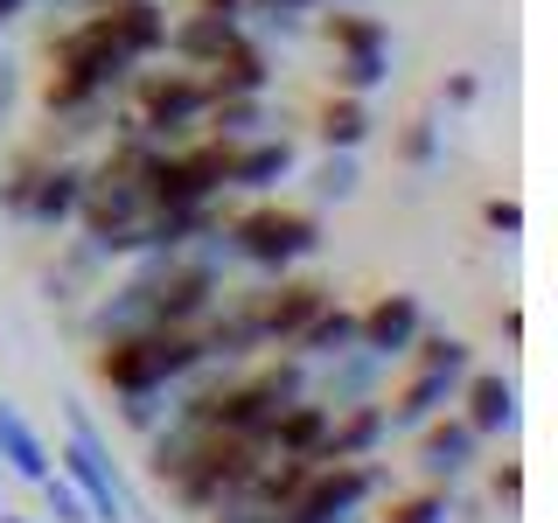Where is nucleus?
<instances>
[{"mask_svg":"<svg viewBox=\"0 0 558 523\" xmlns=\"http://www.w3.org/2000/svg\"><path fill=\"white\" fill-rule=\"evenodd\" d=\"M140 217H147V188L126 154H105L98 168H84V196H77V223L84 244L98 258H133L140 252Z\"/></svg>","mask_w":558,"mask_h":523,"instance_id":"1","label":"nucleus"},{"mask_svg":"<svg viewBox=\"0 0 558 523\" xmlns=\"http://www.w3.org/2000/svg\"><path fill=\"white\" fill-rule=\"evenodd\" d=\"M405 356H412V377L398 384L391 405H384L391 433H418L426 418H440L453 398H461V377H468V342L461 336H426V328H418V342Z\"/></svg>","mask_w":558,"mask_h":523,"instance_id":"2","label":"nucleus"},{"mask_svg":"<svg viewBox=\"0 0 558 523\" xmlns=\"http://www.w3.org/2000/svg\"><path fill=\"white\" fill-rule=\"evenodd\" d=\"M223 238H231V252L244 258V266L287 272V266H301V258L322 252V217H314V209H287V203L258 196L244 217L223 223Z\"/></svg>","mask_w":558,"mask_h":523,"instance_id":"3","label":"nucleus"},{"mask_svg":"<svg viewBox=\"0 0 558 523\" xmlns=\"http://www.w3.org/2000/svg\"><path fill=\"white\" fill-rule=\"evenodd\" d=\"M133 119L126 126L133 133H147V139H196L203 133V112H209V84H203V70H147L140 77L133 70Z\"/></svg>","mask_w":558,"mask_h":523,"instance_id":"4","label":"nucleus"},{"mask_svg":"<svg viewBox=\"0 0 558 523\" xmlns=\"http://www.w3.org/2000/svg\"><path fill=\"white\" fill-rule=\"evenodd\" d=\"M57 461H63V482L92 502V523H126L133 516L126 482H119V467H112V447H105V433L92 426L84 405H70V447L57 453Z\"/></svg>","mask_w":558,"mask_h":523,"instance_id":"5","label":"nucleus"},{"mask_svg":"<svg viewBox=\"0 0 558 523\" xmlns=\"http://www.w3.org/2000/svg\"><path fill=\"white\" fill-rule=\"evenodd\" d=\"M328 49H336V92H356V98H371L384 77H391V28L377 22V14H356V8H328Z\"/></svg>","mask_w":558,"mask_h":523,"instance_id":"6","label":"nucleus"},{"mask_svg":"<svg viewBox=\"0 0 558 523\" xmlns=\"http://www.w3.org/2000/svg\"><path fill=\"white\" fill-rule=\"evenodd\" d=\"M77 196H84V161L43 154L35 174H28V196H22V223H35V231H63V223H77Z\"/></svg>","mask_w":558,"mask_h":523,"instance_id":"7","label":"nucleus"},{"mask_svg":"<svg viewBox=\"0 0 558 523\" xmlns=\"http://www.w3.org/2000/svg\"><path fill=\"white\" fill-rule=\"evenodd\" d=\"M475 453H482V433L468 426V418H426V426H418V482H433V488H453L468 475V467H475Z\"/></svg>","mask_w":558,"mask_h":523,"instance_id":"8","label":"nucleus"},{"mask_svg":"<svg viewBox=\"0 0 558 523\" xmlns=\"http://www.w3.org/2000/svg\"><path fill=\"white\" fill-rule=\"evenodd\" d=\"M244 301H252L258 342H266V349H287V342L314 321V307L328 301V287H314V279H279L272 293H244Z\"/></svg>","mask_w":558,"mask_h":523,"instance_id":"9","label":"nucleus"},{"mask_svg":"<svg viewBox=\"0 0 558 523\" xmlns=\"http://www.w3.org/2000/svg\"><path fill=\"white\" fill-rule=\"evenodd\" d=\"M418 328H426V307H418V293H384L356 314V349H371V356L398 363L405 349L418 342Z\"/></svg>","mask_w":558,"mask_h":523,"instance_id":"10","label":"nucleus"},{"mask_svg":"<svg viewBox=\"0 0 558 523\" xmlns=\"http://www.w3.org/2000/svg\"><path fill=\"white\" fill-rule=\"evenodd\" d=\"M384 440H391L384 398H356V405L328 412V433H322V453H314V461H371Z\"/></svg>","mask_w":558,"mask_h":523,"instance_id":"11","label":"nucleus"},{"mask_svg":"<svg viewBox=\"0 0 558 523\" xmlns=\"http://www.w3.org/2000/svg\"><path fill=\"white\" fill-rule=\"evenodd\" d=\"M293 174V139H272V133H252V139H231V161H223V188L238 196H272L279 182Z\"/></svg>","mask_w":558,"mask_h":523,"instance_id":"12","label":"nucleus"},{"mask_svg":"<svg viewBox=\"0 0 558 523\" xmlns=\"http://www.w3.org/2000/svg\"><path fill=\"white\" fill-rule=\"evenodd\" d=\"M244 28L238 14H209V8H196V14H182V22H168V57H182L189 70H209L223 57L231 42H244Z\"/></svg>","mask_w":558,"mask_h":523,"instance_id":"13","label":"nucleus"},{"mask_svg":"<svg viewBox=\"0 0 558 523\" xmlns=\"http://www.w3.org/2000/svg\"><path fill=\"white\" fill-rule=\"evenodd\" d=\"M453 405H468L461 418L482 433V440H496V433H510V426H517V384L502 377V370H468Z\"/></svg>","mask_w":558,"mask_h":523,"instance_id":"14","label":"nucleus"},{"mask_svg":"<svg viewBox=\"0 0 558 523\" xmlns=\"http://www.w3.org/2000/svg\"><path fill=\"white\" fill-rule=\"evenodd\" d=\"M203 84H209V98H266L272 92V57L244 35V42H231L217 63L203 70Z\"/></svg>","mask_w":558,"mask_h":523,"instance_id":"15","label":"nucleus"},{"mask_svg":"<svg viewBox=\"0 0 558 523\" xmlns=\"http://www.w3.org/2000/svg\"><path fill=\"white\" fill-rule=\"evenodd\" d=\"M328 412H336V405H322V398H293V405L272 418L266 453H293V461H314V453H322V433H328Z\"/></svg>","mask_w":558,"mask_h":523,"instance_id":"16","label":"nucleus"},{"mask_svg":"<svg viewBox=\"0 0 558 523\" xmlns=\"http://www.w3.org/2000/svg\"><path fill=\"white\" fill-rule=\"evenodd\" d=\"M287 349H293V356H307V363H328V356H342V349H356V307H342L336 293H328V301L314 307V321Z\"/></svg>","mask_w":558,"mask_h":523,"instance_id":"17","label":"nucleus"},{"mask_svg":"<svg viewBox=\"0 0 558 523\" xmlns=\"http://www.w3.org/2000/svg\"><path fill=\"white\" fill-rule=\"evenodd\" d=\"M0 467L8 475H22V482H43V475H57L49 467V447H43V433L28 426L14 405H0Z\"/></svg>","mask_w":558,"mask_h":523,"instance_id":"18","label":"nucleus"},{"mask_svg":"<svg viewBox=\"0 0 558 523\" xmlns=\"http://www.w3.org/2000/svg\"><path fill=\"white\" fill-rule=\"evenodd\" d=\"M314 133H322V147H342V154H356L363 139L377 133V119H371V105H363L356 92H336L314 112Z\"/></svg>","mask_w":558,"mask_h":523,"instance_id":"19","label":"nucleus"},{"mask_svg":"<svg viewBox=\"0 0 558 523\" xmlns=\"http://www.w3.org/2000/svg\"><path fill=\"white\" fill-rule=\"evenodd\" d=\"M336 370H328V398L322 405H356V398H377V377L391 370L384 356H371V349H342V356H328Z\"/></svg>","mask_w":558,"mask_h":523,"instance_id":"20","label":"nucleus"},{"mask_svg":"<svg viewBox=\"0 0 558 523\" xmlns=\"http://www.w3.org/2000/svg\"><path fill=\"white\" fill-rule=\"evenodd\" d=\"M356 182H363L356 154L328 147V154H322V168H314V203H349V196H356Z\"/></svg>","mask_w":558,"mask_h":523,"instance_id":"21","label":"nucleus"},{"mask_svg":"<svg viewBox=\"0 0 558 523\" xmlns=\"http://www.w3.org/2000/svg\"><path fill=\"white\" fill-rule=\"evenodd\" d=\"M447 516H453L447 488H433V482H426V488H412V496H398L377 523H447Z\"/></svg>","mask_w":558,"mask_h":523,"instance_id":"22","label":"nucleus"},{"mask_svg":"<svg viewBox=\"0 0 558 523\" xmlns=\"http://www.w3.org/2000/svg\"><path fill=\"white\" fill-rule=\"evenodd\" d=\"M168 412H174V398H168V391H126V398H119V418H126L140 440H147V433L161 426Z\"/></svg>","mask_w":558,"mask_h":523,"instance_id":"23","label":"nucleus"},{"mask_svg":"<svg viewBox=\"0 0 558 523\" xmlns=\"http://www.w3.org/2000/svg\"><path fill=\"white\" fill-rule=\"evenodd\" d=\"M35 488H43V502H49V516H57V523H92V502H84L63 475H43Z\"/></svg>","mask_w":558,"mask_h":523,"instance_id":"24","label":"nucleus"},{"mask_svg":"<svg viewBox=\"0 0 558 523\" xmlns=\"http://www.w3.org/2000/svg\"><path fill=\"white\" fill-rule=\"evenodd\" d=\"M433 154H440V126H433V119H412V126L398 133V161H405V168H426Z\"/></svg>","mask_w":558,"mask_h":523,"instance_id":"25","label":"nucleus"},{"mask_svg":"<svg viewBox=\"0 0 558 523\" xmlns=\"http://www.w3.org/2000/svg\"><path fill=\"white\" fill-rule=\"evenodd\" d=\"M482 217H488V231H502V238H517V231H523V203H510V196H488V203H482Z\"/></svg>","mask_w":558,"mask_h":523,"instance_id":"26","label":"nucleus"},{"mask_svg":"<svg viewBox=\"0 0 558 523\" xmlns=\"http://www.w3.org/2000/svg\"><path fill=\"white\" fill-rule=\"evenodd\" d=\"M14 105H22V70H14L8 57H0V133L14 126Z\"/></svg>","mask_w":558,"mask_h":523,"instance_id":"27","label":"nucleus"},{"mask_svg":"<svg viewBox=\"0 0 558 523\" xmlns=\"http://www.w3.org/2000/svg\"><path fill=\"white\" fill-rule=\"evenodd\" d=\"M209 516H217V523H272V510H258L252 496H231V502H217Z\"/></svg>","mask_w":558,"mask_h":523,"instance_id":"28","label":"nucleus"},{"mask_svg":"<svg viewBox=\"0 0 558 523\" xmlns=\"http://www.w3.org/2000/svg\"><path fill=\"white\" fill-rule=\"evenodd\" d=\"M496 502H502V510L523 502V467H496Z\"/></svg>","mask_w":558,"mask_h":523,"instance_id":"29","label":"nucleus"},{"mask_svg":"<svg viewBox=\"0 0 558 523\" xmlns=\"http://www.w3.org/2000/svg\"><path fill=\"white\" fill-rule=\"evenodd\" d=\"M447 105H475V77H468V70H461V77H447Z\"/></svg>","mask_w":558,"mask_h":523,"instance_id":"30","label":"nucleus"},{"mask_svg":"<svg viewBox=\"0 0 558 523\" xmlns=\"http://www.w3.org/2000/svg\"><path fill=\"white\" fill-rule=\"evenodd\" d=\"M22 8H28V0H0V28H8V22H14Z\"/></svg>","mask_w":558,"mask_h":523,"instance_id":"31","label":"nucleus"},{"mask_svg":"<svg viewBox=\"0 0 558 523\" xmlns=\"http://www.w3.org/2000/svg\"><path fill=\"white\" fill-rule=\"evenodd\" d=\"M314 8H363V0H314Z\"/></svg>","mask_w":558,"mask_h":523,"instance_id":"32","label":"nucleus"},{"mask_svg":"<svg viewBox=\"0 0 558 523\" xmlns=\"http://www.w3.org/2000/svg\"><path fill=\"white\" fill-rule=\"evenodd\" d=\"M0 523H28V516H14V510H0Z\"/></svg>","mask_w":558,"mask_h":523,"instance_id":"33","label":"nucleus"},{"mask_svg":"<svg viewBox=\"0 0 558 523\" xmlns=\"http://www.w3.org/2000/svg\"><path fill=\"white\" fill-rule=\"evenodd\" d=\"M0 510H8V502H0Z\"/></svg>","mask_w":558,"mask_h":523,"instance_id":"34","label":"nucleus"}]
</instances>
